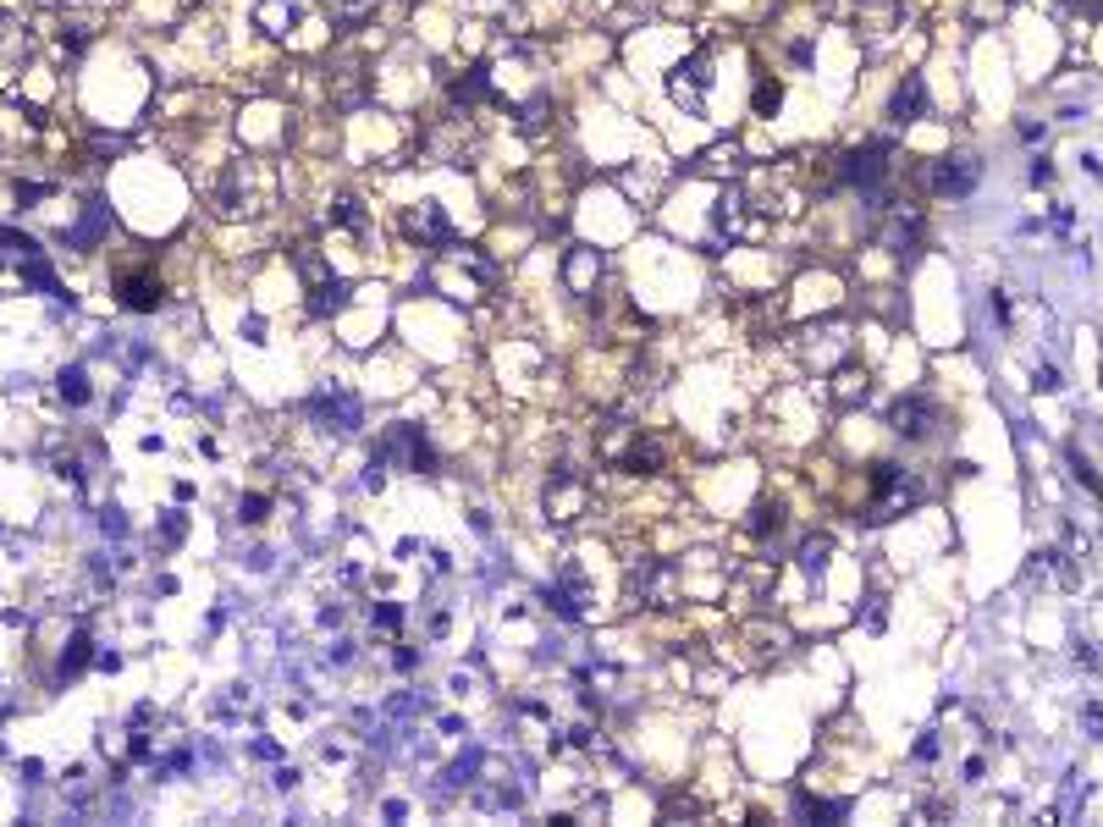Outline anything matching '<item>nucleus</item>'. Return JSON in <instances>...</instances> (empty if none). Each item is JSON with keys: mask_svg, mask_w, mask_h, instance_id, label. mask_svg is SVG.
<instances>
[{"mask_svg": "<svg viewBox=\"0 0 1103 827\" xmlns=\"http://www.w3.org/2000/svg\"><path fill=\"white\" fill-rule=\"evenodd\" d=\"M271 172L260 161H232L216 183H210V205L221 221H238V216H260L271 205Z\"/></svg>", "mask_w": 1103, "mask_h": 827, "instance_id": "obj_1", "label": "nucleus"}, {"mask_svg": "<svg viewBox=\"0 0 1103 827\" xmlns=\"http://www.w3.org/2000/svg\"><path fill=\"white\" fill-rule=\"evenodd\" d=\"M916 503H927V486H922L916 470H900V464H878V470H872V508H867L872 525L900 519V514H911Z\"/></svg>", "mask_w": 1103, "mask_h": 827, "instance_id": "obj_2", "label": "nucleus"}, {"mask_svg": "<svg viewBox=\"0 0 1103 827\" xmlns=\"http://www.w3.org/2000/svg\"><path fill=\"white\" fill-rule=\"evenodd\" d=\"M768 221H773V216L757 205L751 188H723V199H717V210H712V227H717V238H728V243H751V238H762Z\"/></svg>", "mask_w": 1103, "mask_h": 827, "instance_id": "obj_3", "label": "nucleus"}, {"mask_svg": "<svg viewBox=\"0 0 1103 827\" xmlns=\"http://www.w3.org/2000/svg\"><path fill=\"white\" fill-rule=\"evenodd\" d=\"M712 84H717V73H712V56H706V51H695V56H684V62L668 73V100H673L679 111L701 117V111L712 106Z\"/></svg>", "mask_w": 1103, "mask_h": 827, "instance_id": "obj_4", "label": "nucleus"}, {"mask_svg": "<svg viewBox=\"0 0 1103 827\" xmlns=\"http://www.w3.org/2000/svg\"><path fill=\"white\" fill-rule=\"evenodd\" d=\"M371 459H376V464H404V470H420V475H431V470H437V453H431L426 431H420V426H409V420L387 426V437L376 442V453H371Z\"/></svg>", "mask_w": 1103, "mask_h": 827, "instance_id": "obj_5", "label": "nucleus"}, {"mask_svg": "<svg viewBox=\"0 0 1103 827\" xmlns=\"http://www.w3.org/2000/svg\"><path fill=\"white\" fill-rule=\"evenodd\" d=\"M309 420H315L320 431L353 437V431L364 426V408H359V397H353V392H342V386H326V392H315V397H309Z\"/></svg>", "mask_w": 1103, "mask_h": 827, "instance_id": "obj_6", "label": "nucleus"}, {"mask_svg": "<svg viewBox=\"0 0 1103 827\" xmlns=\"http://www.w3.org/2000/svg\"><path fill=\"white\" fill-rule=\"evenodd\" d=\"M905 29V0H856V34L867 51H883Z\"/></svg>", "mask_w": 1103, "mask_h": 827, "instance_id": "obj_7", "label": "nucleus"}, {"mask_svg": "<svg viewBox=\"0 0 1103 827\" xmlns=\"http://www.w3.org/2000/svg\"><path fill=\"white\" fill-rule=\"evenodd\" d=\"M801 359H806L812 370H839V364L850 359V326H839V320L806 326V331H801Z\"/></svg>", "mask_w": 1103, "mask_h": 827, "instance_id": "obj_8", "label": "nucleus"}, {"mask_svg": "<svg viewBox=\"0 0 1103 827\" xmlns=\"http://www.w3.org/2000/svg\"><path fill=\"white\" fill-rule=\"evenodd\" d=\"M673 585H679V569L662 563V558H640L629 569V602H640V607H668Z\"/></svg>", "mask_w": 1103, "mask_h": 827, "instance_id": "obj_9", "label": "nucleus"}, {"mask_svg": "<svg viewBox=\"0 0 1103 827\" xmlns=\"http://www.w3.org/2000/svg\"><path fill=\"white\" fill-rule=\"evenodd\" d=\"M933 426H938V403L922 397V392H905V397L889 408V431H894L900 442H927Z\"/></svg>", "mask_w": 1103, "mask_h": 827, "instance_id": "obj_10", "label": "nucleus"}, {"mask_svg": "<svg viewBox=\"0 0 1103 827\" xmlns=\"http://www.w3.org/2000/svg\"><path fill=\"white\" fill-rule=\"evenodd\" d=\"M585 503H591L585 475H574V470H552V481H547V519H552V525H574V519L585 514Z\"/></svg>", "mask_w": 1103, "mask_h": 827, "instance_id": "obj_11", "label": "nucleus"}, {"mask_svg": "<svg viewBox=\"0 0 1103 827\" xmlns=\"http://www.w3.org/2000/svg\"><path fill=\"white\" fill-rule=\"evenodd\" d=\"M977 183H982V161H977V155H944V161H933V172H927V188L944 194V199H966Z\"/></svg>", "mask_w": 1103, "mask_h": 827, "instance_id": "obj_12", "label": "nucleus"}, {"mask_svg": "<svg viewBox=\"0 0 1103 827\" xmlns=\"http://www.w3.org/2000/svg\"><path fill=\"white\" fill-rule=\"evenodd\" d=\"M409 232H415L420 249H437V254L459 249V243H453V221L442 216V205H420V210H409Z\"/></svg>", "mask_w": 1103, "mask_h": 827, "instance_id": "obj_13", "label": "nucleus"}, {"mask_svg": "<svg viewBox=\"0 0 1103 827\" xmlns=\"http://www.w3.org/2000/svg\"><path fill=\"white\" fill-rule=\"evenodd\" d=\"M922 117H927V84H922V73H905V78L894 84V95H889V122L911 128V122H922Z\"/></svg>", "mask_w": 1103, "mask_h": 827, "instance_id": "obj_14", "label": "nucleus"}, {"mask_svg": "<svg viewBox=\"0 0 1103 827\" xmlns=\"http://www.w3.org/2000/svg\"><path fill=\"white\" fill-rule=\"evenodd\" d=\"M563 282H569V293H596V282H602V249L574 243L569 260H563Z\"/></svg>", "mask_w": 1103, "mask_h": 827, "instance_id": "obj_15", "label": "nucleus"}, {"mask_svg": "<svg viewBox=\"0 0 1103 827\" xmlns=\"http://www.w3.org/2000/svg\"><path fill=\"white\" fill-rule=\"evenodd\" d=\"M254 29L271 40H287L298 29V0H254Z\"/></svg>", "mask_w": 1103, "mask_h": 827, "instance_id": "obj_16", "label": "nucleus"}, {"mask_svg": "<svg viewBox=\"0 0 1103 827\" xmlns=\"http://www.w3.org/2000/svg\"><path fill=\"white\" fill-rule=\"evenodd\" d=\"M320 7H326V18H331V29H337V34H359L364 23L376 18V7H382V0H320Z\"/></svg>", "mask_w": 1103, "mask_h": 827, "instance_id": "obj_17", "label": "nucleus"}, {"mask_svg": "<svg viewBox=\"0 0 1103 827\" xmlns=\"http://www.w3.org/2000/svg\"><path fill=\"white\" fill-rule=\"evenodd\" d=\"M117 298H122V309H133V315H150V309H161V304H166V287H161L155 276H144V271H139V276H122V293H117Z\"/></svg>", "mask_w": 1103, "mask_h": 827, "instance_id": "obj_18", "label": "nucleus"}, {"mask_svg": "<svg viewBox=\"0 0 1103 827\" xmlns=\"http://www.w3.org/2000/svg\"><path fill=\"white\" fill-rule=\"evenodd\" d=\"M23 56H29V23L12 18V12H0V73L23 67Z\"/></svg>", "mask_w": 1103, "mask_h": 827, "instance_id": "obj_19", "label": "nucleus"}, {"mask_svg": "<svg viewBox=\"0 0 1103 827\" xmlns=\"http://www.w3.org/2000/svg\"><path fill=\"white\" fill-rule=\"evenodd\" d=\"M331 227H337V232H353V238H364V232H371V210H364V199H353V194H348V199H337V205H331Z\"/></svg>", "mask_w": 1103, "mask_h": 827, "instance_id": "obj_20", "label": "nucleus"}, {"mask_svg": "<svg viewBox=\"0 0 1103 827\" xmlns=\"http://www.w3.org/2000/svg\"><path fill=\"white\" fill-rule=\"evenodd\" d=\"M618 464H624V470H635V475H651V470L662 464V442H657V437H640V431H635V442H629V453H624Z\"/></svg>", "mask_w": 1103, "mask_h": 827, "instance_id": "obj_21", "label": "nucleus"}, {"mask_svg": "<svg viewBox=\"0 0 1103 827\" xmlns=\"http://www.w3.org/2000/svg\"><path fill=\"white\" fill-rule=\"evenodd\" d=\"M106 232H111V210H106L100 199H89V210H84V221H78L73 243H84V249H89V243H100Z\"/></svg>", "mask_w": 1103, "mask_h": 827, "instance_id": "obj_22", "label": "nucleus"}, {"mask_svg": "<svg viewBox=\"0 0 1103 827\" xmlns=\"http://www.w3.org/2000/svg\"><path fill=\"white\" fill-rule=\"evenodd\" d=\"M342 304H348V282H337V276L315 282V293H309V309H315V315H337Z\"/></svg>", "mask_w": 1103, "mask_h": 827, "instance_id": "obj_23", "label": "nucleus"}, {"mask_svg": "<svg viewBox=\"0 0 1103 827\" xmlns=\"http://www.w3.org/2000/svg\"><path fill=\"white\" fill-rule=\"evenodd\" d=\"M828 558H834V541H828V536H806V541H801V569H806V574H823Z\"/></svg>", "mask_w": 1103, "mask_h": 827, "instance_id": "obj_24", "label": "nucleus"}, {"mask_svg": "<svg viewBox=\"0 0 1103 827\" xmlns=\"http://www.w3.org/2000/svg\"><path fill=\"white\" fill-rule=\"evenodd\" d=\"M795 811H801V816H817V822H839V816H850V800H812V794H801Z\"/></svg>", "mask_w": 1103, "mask_h": 827, "instance_id": "obj_25", "label": "nucleus"}, {"mask_svg": "<svg viewBox=\"0 0 1103 827\" xmlns=\"http://www.w3.org/2000/svg\"><path fill=\"white\" fill-rule=\"evenodd\" d=\"M834 397H839V403L867 397V370H839V375H834Z\"/></svg>", "mask_w": 1103, "mask_h": 827, "instance_id": "obj_26", "label": "nucleus"}, {"mask_svg": "<svg viewBox=\"0 0 1103 827\" xmlns=\"http://www.w3.org/2000/svg\"><path fill=\"white\" fill-rule=\"evenodd\" d=\"M62 397H67V403H89V370H84V364L62 370Z\"/></svg>", "mask_w": 1103, "mask_h": 827, "instance_id": "obj_27", "label": "nucleus"}, {"mask_svg": "<svg viewBox=\"0 0 1103 827\" xmlns=\"http://www.w3.org/2000/svg\"><path fill=\"white\" fill-rule=\"evenodd\" d=\"M779 106H784V84H779V78H762V84H757V117H773Z\"/></svg>", "mask_w": 1103, "mask_h": 827, "instance_id": "obj_28", "label": "nucleus"}, {"mask_svg": "<svg viewBox=\"0 0 1103 827\" xmlns=\"http://www.w3.org/2000/svg\"><path fill=\"white\" fill-rule=\"evenodd\" d=\"M751 530H757V536H779V530H784V503H762L757 519H751Z\"/></svg>", "mask_w": 1103, "mask_h": 827, "instance_id": "obj_29", "label": "nucleus"}, {"mask_svg": "<svg viewBox=\"0 0 1103 827\" xmlns=\"http://www.w3.org/2000/svg\"><path fill=\"white\" fill-rule=\"evenodd\" d=\"M701 161H706V172H734L740 166V144H712Z\"/></svg>", "mask_w": 1103, "mask_h": 827, "instance_id": "obj_30", "label": "nucleus"}, {"mask_svg": "<svg viewBox=\"0 0 1103 827\" xmlns=\"http://www.w3.org/2000/svg\"><path fill=\"white\" fill-rule=\"evenodd\" d=\"M84 662H89V635H73V646L62 651V679H73Z\"/></svg>", "mask_w": 1103, "mask_h": 827, "instance_id": "obj_31", "label": "nucleus"}, {"mask_svg": "<svg viewBox=\"0 0 1103 827\" xmlns=\"http://www.w3.org/2000/svg\"><path fill=\"white\" fill-rule=\"evenodd\" d=\"M371 624H376L382 635H398V629H404V613H398L393 602H376V607H371Z\"/></svg>", "mask_w": 1103, "mask_h": 827, "instance_id": "obj_32", "label": "nucleus"}, {"mask_svg": "<svg viewBox=\"0 0 1103 827\" xmlns=\"http://www.w3.org/2000/svg\"><path fill=\"white\" fill-rule=\"evenodd\" d=\"M265 508H271L265 497H243V503H238V519H243V525H265Z\"/></svg>", "mask_w": 1103, "mask_h": 827, "instance_id": "obj_33", "label": "nucleus"}, {"mask_svg": "<svg viewBox=\"0 0 1103 827\" xmlns=\"http://www.w3.org/2000/svg\"><path fill=\"white\" fill-rule=\"evenodd\" d=\"M1032 386H1037V392H1059V370H1054V364H1037Z\"/></svg>", "mask_w": 1103, "mask_h": 827, "instance_id": "obj_34", "label": "nucleus"}, {"mask_svg": "<svg viewBox=\"0 0 1103 827\" xmlns=\"http://www.w3.org/2000/svg\"><path fill=\"white\" fill-rule=\"evenodd\" d=\"M161 541H166V547L183 541V514H166V519H161Z\"/></svg>", "mask_w": 1103, "mask_h": 827, "instance_id": "obj_35", "label": "nucleus"}, {"mask_svg": "<svg viewBox=\"0 0 1103 827\" xmlns=\"http://www.w3.org/2000/svg\"><path fill=\"white\" fill-rule=\"evenodd\" d=\"M933 756H938V739L922 734V739H916V761H933Z\"/></svg>", "mask_w": 1103, "mask_h": 827, "instance_id": "obj_36", "label": "nucleus"}, {"mask_svg": "<svg viewBox=\"0 0 1103 827\" xmlns=\"http://www.w3.org/2000/svg\"><path fill=\"white\" fill-rule=\"evenodd\" d=\"M1021 139H1026V144H1043V122H1021Z\"/></svg>", "mask_w": 1103, "mask_h": 827, "instance_id": "obj_37", "label": "nucleus"}, {"mask_svg": "<svg viewBox=\"0 0 1103 827\" xmlns=\"http://www.w3.org/2000/svg\"><path fill=\"white\" fill-rule=\"evenodd\" d=\"M1032 183H1054V166H1048V161H1032Z\"/></svg>", "mask_w": 1103, "mask_h": 827, "instance_id": "obj_38", "label": "nucleus"}, {"mask_svg": "<svg viewBox=\"0 0 1103 827\" xmlns=\"http://www.w3.org/2000/svg\"><path fill=\"white\" fill-rule=\"evenodd\" d=\"M393 662H398V668H404V673H409V668H420V651H409V646H404V651H398V657H393Z\"/></svg>", "mask_w": 1103, "mask_h": 827, "instance_id": "obj_39", "label": "nucleus"}, {"mask_svg": "<svg viewBox=\"0 0 1103 827\" xmlns=\"http://www.w3.org/2000/svg\"><path fill=\"white\" fill-rule=\"evenodd\" d=\"M276 789H298V767H282V772H276Z\"/></svg>", "mask_w": 1103, "mask_h": 827, "instance_id": "obj_40", "label": "nucleus"}, {"mask_svg": "<svg viewBox=\"0 0 1103 827\" xmlns=\"http://www.w3.org/2000/svg\"><path fill=\"white\" fill-rule=\"evenodd\" d=\"M1087 728H1092V734H1103V706H1098V701L1087 706Z\"/></svg>", "mask_w": 1103, "mask_h": 827, "instance_id": "obj_41", "label": "nucleus"}]
</instances>
